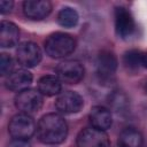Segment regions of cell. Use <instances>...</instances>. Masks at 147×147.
Here are the masks:
<instances>
[{"instance_id": "6da1fadb", "label": "cell", "mask_w": 147, "mask_h": 147, "mask_svg": "<svg viewBox=\"0 0 147 147\" xmlns=\"http://www.w3.org/2000/svg\"><path fill=\"white\" fill-rule=\"evenodd\" d=\"M37 137L46 145H57L65 140L68 125L65 119L55 113L44 115L37 125Z\"/></svg>"}, {"instance_id": "7a4b0ae2", "label": "cell", "mask_w": 147, "mask_h": 147, "mask_svg": "<svg viewBox=\"0 0 147 147\" xmlns=\"http://www.w3.org/2000/svg\"><path fill=\"white\" fill-rule=\"evenodd\" d=\"M76 48L75 39L63 32L52 33L45 40V51L53 59H61L70 55Z\"/></svg>"}, {"instance_id": "3957f363", "label": "cell", "mask_w": 147, "mask_h": 147, "mask_svg": "<svg viewBox=\"0 0 147 147\" xmlns=\"http://www.w3.org/2000/svg\"><path fill=\"white\" fill-rule=\"evenodd\" d=\"M8 131L14 139L28 140L37 131V126L33 118L30 115L21 113L15 115L10 119L8 125Z\"/></svg>"}, {"instance_id": "277c9868", "label": "cell", "mask_w": 147, "mask_h": 147, "mask_svg": "<svg viewBox=\"0 0 147 147\" xmlns=\"http://www.w3.org/2000/svg\"><path fill=\"white\" fill-rule=\"evenodd\" d=\"M44 98L39 91L28 88L20 92L15 96V106L24 114L31 115L39 111L42 107Z\"/></svg>"}, {"instance_id": "5b68a950", "label": "cell", "mask_w": 147, "mask_h": 147, "mask_svg": "<svg viewBox=\"0 0 147 147\" xmlns=\"http://www.w3.org/2000/svg\"><path fill=\"white\" fill-rule=\"evenodd\" d=\"M56 76L62 83L77 84L84 77V67L75 60L63 61L56 68Z\"/></svg>"}, {"instance_id": "8992f818", "label": "cell", "mask_w": 147, "mask_h": 147, "mask_svg": "<svg viewBox=\"0 0 147 147\" xmlns=\"http://www.w3.org/2000/svg\"><path fill=\"white\" fill-rule=\"evenodd\" d=\"M16 60L24 68L36 67L41 61V51L37 44L24 41L20 44L16 49Z\"/></svg>"}, {"instance_id": "52a82bcc", "label": "cell", "mask_w": 147, "mask_h": 147, "mask_svg": "<svg viewBox=\"0 0 147 147\" xmlns=\"http://www.w3.org/2000/svg\"><path fill=\"white\" fill-rule=\"evenodd\" d=\"M109 145L107 133L95 127H85L77 136L78 147H109Z\"/></svg>"}, {"instance_id": "ba28073f", "label": "cell", "mask_w": 147, "mask_h": 147, "mask_svg": "<svg viewBox=\"0 0 147 147\" xmlns=\"http://www.w3.org/2000/svg\"><path fill=\"white\" fill-rule=\"evenodd\" d=\"M84 100L80 94L74 91H64L59 94L55 101V108L61 114H75L82 110Z\"/></svg>"}, {"instance_id": "9c48e42d", "label": "cell", "mask_w": 147, "mask_h": 147, "mask_svg": "<svg viewBox=\"0 0 147 147\" xmlns=\"http://www.w3.org/2000/svg\"><path fill=\"white\" fill-rule=\"evenodd\" d=\"M115 29L121 38H127L134 32L136 23L133 16L124 7L115 8Z\"/></svg>"}, {"instance_id": "30bf717a", "label": "cell", "mask_w": 147, "mask_h": 147, "mask_svg": "<svg viewBox=\"0 0 147 147\" xmlns=\"http://www.w3.org/2000/svg\"><path fill=\"white\" fill-rule=\"evenodd\" d=\"M117 68V59L110 51H102L96 59V72L101 80H109Z\"/></svg>"}, {"instance_id": "8fae6325", "label": "cell", "mask_w": 147, "mask_h": 147, "mask_svg": "<svg viewBox=\"0 0 147 147\" xmlns=\"http://www.w3.org/2000/svg\"><path fill=\"white\" fill-rule=\"evenodd\" d=\"M32 74L26 69H17L11 71L6 78V87L13 92H22L28 90L32 83Z\"/></svg>"}, {"instance_id": "7c38bea8", "label": "cell", "mask_w": 147, "mask_h": 147, "mask_svg": "<svg viewBox=\"0 0 147 147\" xmlns=\"http://www.w3.org/2000/svg\"><path fill=\"white\" fill-rule=\"evenodd\" d=\"M52 3L47 0H26L23 2V11L31 20H42L49 15Z\"/></svg>"}, {"instance_id": "4fadbf2b", "label": "cell", "mask_w": 147, "mask_h": 147, "mask_svg": "<svg viewBox=\"0 0 147 147\" xmlns=\"http://www.w3.org/2000/svg\"><path fill=\"white\" fill-rule=\"evenodd\" d=\"M92 127H95L101 131H106L111 126V113L109 109L102 106H95L91 109L88 115Z\"/></svg>"}, {"instance_id": "5bb4252c", "label": "cell", "mask_w": 147, "mask_h": 147, "mask_svg": "<svg viewBox=\"0 0 147 147\" xmlns=\"http://www.w3.org/2000/svg\"><path fill=\"white\" fill-rule=\"evenodd\" d=\"M20 30L16 24L9 21H2L0 25V46L9 48L18 42Z\"/></svg>"}, {"instance_id": "9a60e30c", "label": "cell", "mask_w": 147, "mask_h": 147, "mask_svg": "<svg viewBox=\"0 0 147 147\" xmlns=\"http://www.w3.org/2000/svg\"><path fill=\"white\" fill-rule=\"evenodd\" d=\"M61 80L57 76L54 75H45L38 80V91L46 96H53L60 94L61 92Z\"/></svg>"}, {"instance_id": "2e32d148", "label": "cell", "mask_w": 147, "mask_h": 147, "mask_svg": "<svg viewBox=\"0 0 147 147\" xmlns=\"http://www.w3.org/2000/svg\"><path fill=\"white\" fill-rule=\"evenodd\" d=\"M118 142L121 147H141L142 136L138 130L127 127L119 133Z\"/></svg>"}, {"instance_id": "e0dca14e", "label": "cell", "mask_w": 147, "mask_h": 147, "mask_svg": "<svg viewBox=\"0 0 147 147\" xmlns=\"http://www.w3.org/2000/svg\"><path fill=\"white\" fill-rule=\"evenodd\" d=\"M78 13L71 7H63L57 14V22L61 26L72 28L78 23Z\"/></svg>"}, {"instance_id": "ac0fdd59", "label": "cell", "mask_w": 147, "mask_h": 147, "mask_svg": "<svg viewBox=\"0 0 147 147\" xmlns=\"http://www.w3.org/2000/svg\"><path fill=\"white\" fill-rule=\"evenodd\" d=\"M142 53L138 49H130L123 56V63L129 70H136L141 65Z\"/></svg>"}, {"instance_id": "d6986e66", "label": "cell", "mask_w": 147, "mask_h": 147, "mask_svg": "<svg viewBox=\"0 0 147 147\" xmlns=\"http://www.w3.org/2000/svg\"><path fill=\"white\" fill-rule=\"evenodd\" d=\"M13 69V59L10 57V55L2 53L1 57H0V72L2 76H8L11 72Z\"/></svg>"}, {"instance_id": "ffe728a7", "label": "cell", "mask_w": 147, "mask_h": 147, "mask_svg": "<svg viewBox=\"0 0 147 147\" xmlns=\"http://www.w3.org/2000/svg\"><path fill=\"white\" fill-rule=\"evenodd\" d=\"M14 2L11 0H1L0 1V11L1 14H8L11 11Z\"/></svg>"}, {"instance_id": "44dd1931", "label": "cell", "mask_w": 147, "mask_h": 147, "mask_svg": "<svg viewBox=\"0 0 147 147\" xmlns=\"http://www.w3.org/2000/svg\"><path fill=\"white\" fill-rule=\"evenodd\" d=\"M8 147H31L28 140H20V139H13L9 144Z\"/></svg>"}, {"instance_id": "7402d4cb", "label": "cell", "mask_w": 147, "mask_h": 147, "mask_svg": "<svg viewBox=\"0 0 147 147\" xmlns=\"http://www.w3.org/2000/svg\"><path fill=\"white\" fill-rule=\"evenodd\" d=\"M141 65H144L145 68H147V52L142 53V57H141Z\"/></svg>"}, {"instance_id": "603a6c76", "label": "cell", "mask_w": 147, "mask_h": 147, "mask_svg": "<svg viewBox=\"0 0 147 147\" xmlns=\"http://www.w3.org/2000/svg\"><path fill=\"white\" fill-rule=\"evenodd\" d=\"M144 88H145V92L147 93V80L145 82V85H144Z\"/></svg>"}]
</instances>
